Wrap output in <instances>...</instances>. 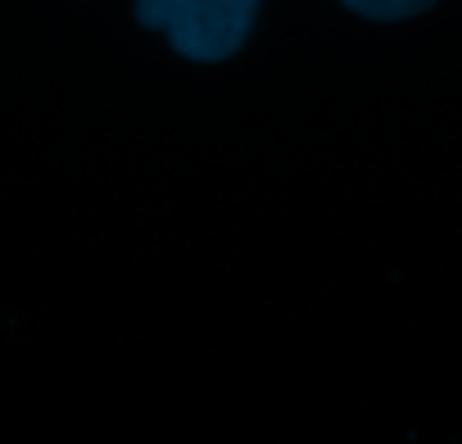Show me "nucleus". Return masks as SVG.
<instances>
[{
    "mask_svg": "<svg viewBox=\"0 0 462 444\" xmlns=\"http://www.w3.org/2000/svg\"><path fill=\"white\" fill-rule=\"evenodd\" d=\"M259 0H141L136 14L145 28L163 32L177 55L217 64L236 55L250 23H254Z\"/></svg>",
    "mask_w": 462,
    "mask_h": 444,
    "instance_id": "nucleus-1",
    "label": "nucleus"
},
{
    "mask_svg": "<svg viewBox=\"0 0 462 444\" xmlns=\"http://www.w3.org/2000/svg\"><path fill=\"white\" fill-rule=\"evenodd\" d=\"M345 5L363 19H385L390 23V19H412V14L430 10L435 0H345Z\"/></svg>",
    "mask_w": 462,
    "mask_h": 444,
    "instance_id": "nucleus-2",
    "label": "nucleus"
}]
</instances>
